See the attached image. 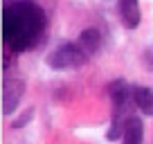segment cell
<instances>
[{"mask_svg":"<svg viewBox=\"0 0 153 144\" xmlns=\"http://www.w3.org/2000/svg\"><path fill=\"white\" fill-rule=\"evenodd\" d=\"M99 43H101V34L97 29H83L81 36H79V45L88 52V56H92L99 50Z\"/></svg>","mask_w":153,"mask_h":144,"instance_id":"obj_7","label":"cell"},{"mask_svg":"<svg viewBox=\"0 0 153 144\" xmlns=\"http://www.w3.org/2000/svg\"><path fill=\"white\" fill-rule=\"evenodd\" d=\"M124 144H142L144 140V126L140 117H128L126 122V128H124Z\"/></svg>","mask_w":153,"mask_h":144,"instance_id":"obj_6","label":"cell"},{"mask_svg":"<svg viewBox=\"0 0 153 144\" xmlns=\"http://www.w3.org/2000/svg\"><path fill=\"white\" fill-rule=\"evenodd\" d=\"M120 18L126 29H135L142 20L140 0H120Z\"/></svg>","mask_w":153,"mask_h":144,"instance_id":"obj_4","label":"cell"},{"mask_svg":"<svg viewBox=\"0 0 153 144\" xmlns=\"http://www.w3.org/2000/svg\"><path fill=\"white\" fill-rule=\"evenodd\" d=\"M133 101L144 115H153V90L144 86H135L133 88Z\"/></svg>","mask_w":153,"mask_h":144,"instance_id":"obj_5","label":"cell"},{"mask_svg":"<svg viewBox=\"0 0 153 144\" xmlns=\"http://www.w3.org/2000/svg\"><path fill=\"white\" fill-rule=\"evenodd\" d=\"M23 95H25V81L23 79L5 77V83H2V113H5V115H11V113L18 108Z\"/></svg>","mask_w":153,"mask_h":144,"instance_id":"obj_3","label":"cell"},{"mask_svg":"<svg viewBox=\"0 0 153 144\" xmlns=\"http://www.w3.org/2000/svg\"><path fill=\"white\" fill-rule=\"evenodd\" d=\"M88 52L76 43H65L61 45L59 50H54L52 54L48 56V65L54 68V70H65V68H79L88 61Z\"/></svg>","mask_w":153,"mask_h":144,"instance_id":"obj_2","label":"cell"},{"mask_svg":"<svg viewBox=\"0 0 153 144\" xmlns=\"http://www.w3.org/2000/svg\"><path fill=\"white\" fill-rule=\"evenodd\" d=\"M45 32V11L32 0H16L5 7L2 39L11 52H25L34 48Z\"/></svg>","mask_w":153,"mask_h":144,"instance_id":"obj_1","label":"cell"}]
</instances>
